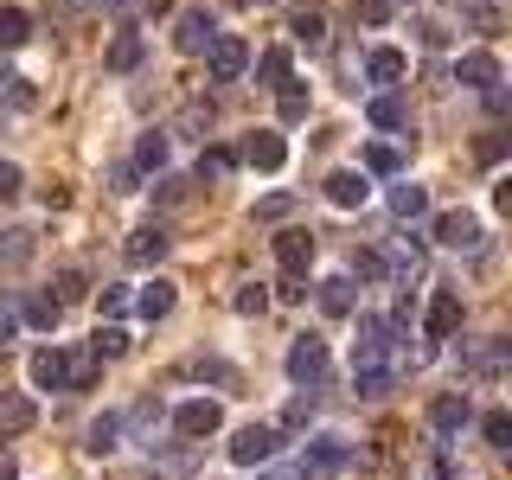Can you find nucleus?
Segmentation results:
<instances>
[{
	"label": "nucleus",
	"instance_id": "nucleus-1",
	"mask_svg": "<svg viewBox=\"0 0 512 480\" xmlns=\"http://www.w3.org/2000/svg\"><path fill=\"white\" fill-rule=\"evenodd\" d=\"M359 333L365 340L352 346V384H359V397H384L397 384V320L384 314H359Z\"/></svg>",
	"mask_w": 512,
	"mask_h": 480
},
{
	"label": "nucleus",
	"instance_id": "nucleus-2",
	"mask_svg": "<svg viewBox=\"0 0 512 480\" xmlns=\"http://www.w3.org/2000/svg\"><path fill=\"white\" fill-rule=\"evenodd\" d=\"M205 71H212V84H237V77L250 71V45L237 39V32H212V45H205Z\"/></svg>",
	"mask_w": 512,
	"mask_h": 480
},
{
	"label": "nucleus",
	"instance_id": "nucleus-3",
	"mask_svg": "<svg viewBox=\"0 0 512 480\" xmlns=\"http://www.w3.org/2000/svg\"><path fill=\"white\" fill-rule=\"evenodd\" d=\"M333 372V359H327V340H314V333H301L295 346H288V378L295 384H308V391H320Z\"/></svg>",
	"mask_w": 512,
	"mask_h": 480
},
{
	"label": "nucleus",
	"instance_id": "nucleus-4",
	"mask_svg": "<svg viewBox=\"0 0 512 480\" xmlns=\"http://www.w3.org/2000/svg\"><path fill=\"white\" fill-rule=\"evenodd\" d=\"M173 429H180L186 442L218 436V429H224V404H218V397H186V404L173 410Z\"/></svg>",
	"mask_w": 512,
	"mask_h": 480
},
{
	"label": "nucleus",
	"instance_id": "nucleus-5",
	"mask_svg": "<svg viewBox=\"0 0 512 480\" xmlns=\"http://www.w3.org/2000/svg\"><path fill=\"white\" fill-rule=\"evenodd\" d=\"M276 429L269 423H250V429H237L231 436V468H269V461H276Z\"/></svg>",
	"mask_w": 512,
	"mask_h": 480
},
{
	"label": "nucleus",
	"instance_id": "nucleus-6",
	"mask_svg": "<svg viewBox=\"0 0 512 480\" xmlns=\"http://www.w3.org/2000/svg\"><path fill=\"white\" fill-rule=\"evenodd\" d=\"M352 468V442L346 436H314L308 455H301V474L308 480H327V474H346Z\"/></svg>",
	"mask_w": 512,
	"mask_h": 480
},
{
	"label": "nucleus",
	"instance_id": "nucleus-7",
	"mask_svg": "<svg viewBox=\"0 0 512 480\" xmlns=\"http://www.w3.org/2000/svg\"><path fill=\"white\" fill-rule=\"evenodd\" d=\"M429 231H436L442 250H480V218L474 212H436Z\"/></svg>",
	"mask_w": 512,
	"mask_h": 480
},
{
	"label": "nucleus",
	"instance_id": "nucleus-8",
	"mask_svg": "<svg viewBox=\"0 0 512 480\" xmlns=\"http://www.w3.org/2000/svg\"><path fill=\"white\" fill-rule=\"evenodd\" d=\"M26 378H32V391H64V384H71V359H64L58 346H39L26 359Z\"/></svg>",
	"mask_w": 512,
	"mask_h": 480
},
{
	"label": "nucleus",
	"instance_id": "nucleus-9",
	"mask_svg": "<svg viewBox=\"0 0 512 480\" xmlns=\"http://www.w3.org/2000/svg\"><path fill=\"white\" fill-rule=\"evenodd\" d=\"M468 423H474L468 391H442L436 404H429V429H436V436H455V429H468Z\"/></svg>",
	"mask_w": 512,
	"mask_h": 480
},
{
	"label": "nucleus",
	"instance_id": "nucleus-10",
	"mask_svg": "<svg viewBox=\"0 0 512 480\" xmlns=\"http://www.w3.org/2000/svg\"><path fill=\"white\" fill-rule=\"evenodd\" d=\"M244 160L256 173H282V160H288V141L276 135V128H256V135H244Z\"/></svg>",
	"mask_w": 512,
	"mask_h": 480
},
{
	"label": "nucleus",
	"instance_id": "nucleus-11",
	"mask_svg": "<svg viewBox=\"0 0 512 480\" xmlns=\"http://www.w3.org/2000/svg\"><path fill=\"white\" fill-rule=\"evenodd\" d=\"M327 199L340 205V212H352V205H365V199H372V173H365V167H340V173L327 180Z\"/></svg>",
	"mask_w": 512,
	"mask_h": 480
},
{
	"label": "nucleus",
	"instance_id": "nucleus-12",
	"mask_svg": "<svg viewBox=\"0 0 512 480\" xmlns=\"http://www.w3.org/2000/svg\"><path fill=\"white\" fill-rule=\"evenodd\" d=\"M212 13H205V7H186L180 13V20H173V45H180V52H205V45H212Z\"/></svg>",
	"mask_w": 512,
	"mask_h": 480
},
{
	"label": "nucleus",
	"instance_id": "nucleus-13",
	"mask_svg": "<svg viewBox=\"0 0 512 480\" xmlns=\"http://www.w3.org/2000/svg\"><path fill=\"white\" fill-rule=\"evenodd\" d=\"M455 327H461V295H455V288H436V301H429V320H423V333H429V340H448Z\"/></svg>",
	"mask_w": 512,
	"mask_h": 480
},
{
	"label": "nucleus",
	"instance_id": "nucleus-14",
	"mask_svg": "<svg viewBox=\"0 0 512 480\" xmlns=\"http://www.w3.org/2000/svg\"><path fill=\"white\" fill-rule=\"evenodd\" d=\"M455 77L468 90H493V84H500V58H493V52H461L455 58Z\"/></svg>",
	"mask_w": 512,
	"mask_h": 480
},
{
	"label": "nucleus",
	"instance_id": "nucleus-15",
	"mask_svg": "<svg viewBox=\"0 0 512 480\" xmlns=\"http://www.w3.org/2000/svg\"><path fill=\"white\" fill-rule=\"evenodd\" d=\"M32 423H39V404L20 391H0V436H26Z\"/></svg>",
	"mask_w": 512,
	"mask_h": 480
},
{
	"label": "nucleus",
	"instance_id": "nucleus-16",
	"mask_svg": "<svg viewBox=\"0 0 512 480\" xmlns=\"http://www.w3.org/2000/svg\"><path fill=\"white\" fill-rule=\"evenodd\" d=\"M276 263L288 269V276H301V269L314 263V231H282L276 237Z\"/></svg>",
	"mask_w": 512,
	"mask_h": 480
},
{
	"label": "nucleus",
	"instance_id": "nucleus-17",
	"mask_svg": "<svg viewBox=\"0 0 512 480\" xmlns=\"http://www.w3.org/2000/svg\"><path fill=\"white\" fill-rule=\"evenodd\" d=\"M160 256H167V231H160V224H141V231H128V263H135V269L160 263Z\"/></svg>",
	"mask_w": 512,
	"mask_h": 480
},
{
	"label": "nucleus",
	"instance_id": "nucleus-18",
	"mask_svg": "<svg viewBox=\"0 0 512 480\" xmlns=\"http://www.w3.org/2000/svg\"><path fill=\"white\" fill-rule=\"evenodd\" d=\"M391 218H404V224L429 218V186H416V180H397V186H391Z\"/></svg>",
	"mask_w": 512,
	"mask_h": 480
},
{
	"label": "nucleus",
	"instance_id": "nucleus-19",
	"mask_svg": "<svg viewBox=\"0 0 512 480\" xmlns=\"http://www.w3.org/2000/svg\"><path fill=\"white\" fill-rule=\"evenodd\" d=\"M141 58H148V45H141V32H116V39H109V52H103V64H109L116 77H128V71L141 64Z\"/></svg>",
	"mask_w": 512,
	"mask_h": 480
},
{
	"label": "nucleus",
	"instance_id": "nucleus-20",
	"mask_svg": "<svg viewBox=\"0 0 512 480\" xmlns=\"http://www.w3.org/2000/svg\"><path fill=\"white\" fill-rule=\"evenodd\" d=\"M314 295H320V314H333V320H346L352 308H359V295H352V276H327Z\"/></svg>",
	"mask_w": 512,
	"mask_h": 480
},
{
	"label": "nucleus",
	"instance_id": "nucleus-21",
	"mask_svg": "<svg viewBox=\"0 0 512 480\" xmlns=\"http://www.w3.org/2000/svg\"><path fill=\"white\" fill-rule=\"evenodd\" d=\"M135 314H141V320H167V314H173V282H167V276L141 282V295H135Z\"/></svg>",
	"mask_w": 512,
	"mask_h": 480
},
{
	"label": "nucleus",
	"instance_id": "nucleus-22",
	"mask_svg": "<svg viewBox=\"0 0 512 480\" xmlns=\"http://www.w3.org/2000/svg\"><path fill=\"white\" fill-rule=\"evenodd\" d=\"M404 71H410V58L397 52V45H378V52L365 58V77H372V84H397Z\"/></svg>",
	"mask_w": 512,
	"mask_h": 480
},
{
	"label": "nucleus",
	"instance_id": "nucleus-23",
	"mask_svg": "<svg viewBox=\"0 0 512 480\" xmlns=\"http://www.w3.org/2000/svg\"><path fill=\"white\" fill-rule=\"evenodd\" d=\"M288 32H295V39L308 45V52H320V45H327V13H320V7H295Z\"/></svg>",
	"mask_w": 512,
	"mask_h": 480
},
{
	"label": "nucleus",
	"instance_id": "nucleus-24",
	"mask_svg": "<svg viewBox=\"0 0 512 480\" xmlns=\"http://www.w3.org/2000/svg\"><path fill=\"white\" fill-rule=\"evenodd\" d=\"M90 455H109V448H122V416H96L90 423V436H84Z\"/></svg>",
	"mask_w": 512,
	"mask_h": 480
},
{
	"label": "nucleus",
	"instance_id": "nucleus-25",
	"mask_svg": "<svg viewBox=\"0 0 512 480\" xmlns=\"http://www.w3.org/2000/svg\"><path fill=\"white\" fill-rule=\"evenodd\" d=\"M365 173H378V180H397V173H404V160H397L391 141H372V148H365Z\"/></svg>",
	"mask_w": 512,
	"mask_h": 480
},
{
	"label": "nucleus",
	"instance_id": "nucleus-26",
	"mask_svg": "<svg viewBox=\"0 0 512 480\" xmlns=\"http://www.w3.org/2000/svg\"><path fill=\"white\" fill-rule=\"evenodd\" d=\"M26 39H32V20H26L20 7H0V45L13 52V45H26Z\"/></svg>",
	"mask_w": 512,
	"mask_h": 480
},
{
	"label": "nucleus",
	"instance_id": "nucleus-27",
	"mask_svg": "<svg viewBox=\"0 0 512 480\" xmlns=\"http://www.w3.org/2000/svg\"><path fill=\"white\" fill-rule=\"evenodd\" d=\"M58 314H64L58 295H32V301H26V320H32V327H45V333L58 327Z\"/></svg>",
	"mask_w": 512,
	"mask_h": 480
},
{
	"label": "nucleus",
	"instance_id": "nucleus-28",
	"mask_svg": "<svg viewBox=\"0 0 512 480\" xmlns=\"http://www.w3.org/2000/svg\"><path fill=\"white\" fill-rule=\"evenodd\" d=\"M135 167H141V173H160V167H167V135H141Z\"/></svg>",
	"mask_w": 512,
	"mask_h": 480
},
{
	"label": "nucleus",
	"instance_id": "nucleus-29",
	"mask_svg": "<svg viewBox=\"0 0 512 480\" xmlns=\"http://www.w3.org/2000/svg\"><path fill=\"white\" fill-rule=\"evenodd\" d=\"M122 352H128V333L116 320H103V327H96V359H122Z\"/></svg>",
	"mask_w": 512,
	"mask_h": 480
},
{
	"label": "nucleus",
	"instance_id": "nucleus-30",
	"mask_svg": "<svg viewBox=\"0 0 512 480\" xmlns=\"http://www.w3.org/2000/svg\"><path fill=\"white\" fill-rule=\"evenodd\" d=\"M365 116H372V128H404V103H397V96H372Z\"/></svg>",
	"mask_w": 512,
	"mask_h": 480
},
{
	"label": "nucleus",
	"instance_id": "nucleus-31",
	"mask_svg": "<svg viewBox=\"0 0 512 480\" xmlns=\"http://www.w3.org/2000/svg\"><path fill=\"white\" fill-rule=\"evenodd\" d=\"M231 167H237V154H231V148H205V154H199V180H224Z\"/></svg>",
	"mask_w": 512,
	"mask_h": 480
},
{
	"label": "nucleus",
	"instance_id": "nucleus-32",
	"mask_svg": "<svg viewBox=\"0 0 512 480\" xmlns=\"http://www.w3.org/2000/svg\"><path fill=\"white\" fill-rule=\"evenodd\" d=\"M301 116H308V90L295 77H282V122H301Z\"/></svg>",
	"mask_w": 512,
	"mask_h": 480
},
{
	"label": "nucleus",
	"instance_id": "nucleus-33",
	"mask_svg": "<svg viewBox=\"0 0 512 480\" xmlns=\"http://www.w3.org/2000/svg\"><path fill=\"white\" fill-rule=\"evenodd\" d=\"M256 77H263V84H282V77H288V52H282V45H269V52L256 58Z\"/></svg>",
	"mask_w": 512,
	"mask_h": 480
},
{
	"label": "nucleus",
	"instance_id": "nucleus-34",
	"mask_svg": "<svg viewBox=\"0 0 512 480\" xmlns=\"http://www.w3.org/2000/svg\"><path fill=\"white\" fill-rule=\"evenodd\" d=\"M480 429H487L493 448H512V416L506 410H487V423H480Z\"/></svg>",
	"mask_w": 512,
	"mask_h": 480
},
{
	"label": "nucleus",
	"instance_id": "nucleus-35",
	"mask_svg": "<svg viewBox=\"0 0 512 480\" xmlns=\"http://www.w3.org/2000/svg\"><path fill=\"white\" fill-rule=\"evenodd\" d=\"M314 416V391H301V397H288V410H282V429H301Z\"/></svg>",
	"mask_w": 512,
	"mask_h": 480
},
{
	"label": "nucleus",
	"instance_id": "nucleus-36",
	"mask_svg": "<svg viewBox=\"0 0 512 480\" xmlns=\"http://www.w3.org/2000/svg\"><path fill=\"white\" fill-rule=\"evenodd\" d=\"M416 269H423V244H410V237H404V244H397V282H410Z\"/></svg>",
	"mask_w": 512,
	"mask_h": 480
},
{
	"label": "nucleus",
	"instance_id": "nucleus-37",
	"mask_svg": "<svg viewBox=\"0 0 512 480\" xmlns=\"http://www.w3.org/2000/svg\"><path fill=\"white\" fill-rule=\"evenodd\" d=\"M20 192H26V173L13 167V160H0V205H7V199H20Z\"/></svg>",
	"mask_w": 512,
	"mask_h": 480
},
{
	"label": "nucleus",
	"instance_id": "nucleus-38",
	"mask_svg": "<svg viewBox=\"0 0 512 480\" xmlns=\"http://www.w3.org/2000/svg\"><path fill=\"white\" fill-rule=\"evenodd\" d=\"M288 212H295V199H288V192H269V199L256 205V218H263V224H276V218H288Z\"/></svg>",
	"mask_w": 512,
	"mask_h": 480
},
{
	"label": "nucleus",
	"instance_id": "nucleus-39",
	"mask_svg": "<svg viewBox=\"0 0 512 480\" xmlns=\"http://www.w3.org/2000/svg\"><path fill=\"white\" fill-rule=\"evenodd\" d=\"M263 308H269L263 282H244V288H237V314H263Z\"/></svg>",
	"mask_w": 512,
	"mask_h": 480
},
{
	"label": "nucleus",
	"instance_id": "nucleus-40",
	"mask_svg": "<svg viewBox=\"0 0 512 480\" xmlns=\"http://www.w3.org/2000/svg\"><path fill=\"white\" fill-rule=\"evenodd\" d=\"M128 314V288H103V320H122Z\"/></svg>",
	"mask_w": 512,
	"mask_h": 480
},
{
	"label": "nucleus",
	"instance_id": "nucleus-41",
	"mask_svg": "<svg viewBox=\"0 0 512 480\" xmlns=\"http://www.w3.org/2000/svg\"><path fill=\"white\" fill-rule=\"evenodd\" d=\"M359 20L365 26H384V20H391V0H359Z\"/></svg>",
	"mask_w": 512,
	"mask_h": 480
},
{
	"label": "nucleus",
	"instance_id": "nucleus-42",
	"mask_svg": "<svg viewBox=\"0 0 512 480\" xmlns=\"http://www.w3.org/2000/svg\"><path fill=\"white\" fill-rule=\"evenodd\" d=\"M77 295H90V288H84L77 269H64V276H58V301H77Z\"/></svg>",
	"mask_w": 512,
	"mask_h": 480
},
{
	"label": "nucleus",
	"instance_id": "nucleus-43",
	"mask_svg": "<svg viewBox=\"0 0 512 480\" xmlns=\"http://www.w3.org/2000/svg\"><path fill=\"white\" fill-rule=\"evenodd\" d=\"M13 333H20V314H13V308H0V346H7Z\"/></svg>",
	"mask_w": 512,
	"mask_h": 480
},
{
	"label": "nucleus",
	"instance_id": "nucleus-44",
	"mask_svg": "<svg viewBox=\"0 0 512 480\" xmlns=\"http://www.w3.org/2000/svg\"><path fill=\"white\" fill-rule=\"evenodd\" d=\"M13 474H20V468H13V455H7V448H0V480H13Z\"/></svg>",
	"mask_w": 512,
	"mask_h": 480
},
{
	"label": "nucleus",
	"instance_id": "nucleus-45",
	"mask_svg": "<svg viewBox=\"0 0 512 480\" xmlns=\"http://www.w3.org/2000/svg\"><path fill=\"white\" fill-rule=\"evenodd\" d=\"M263 480H308V474H301V468H282V474H263Z\"/></svg>",
	"mask_w": 512,
	"mask_h": 480
},
{
	"label": "nucleus",
	"instance_id": "nucleus-46",
	"mask_svg": "<svg viewBox=\"0 0 512 480\" xmlns=\"http://www.w3.org/2000/svg\"><path fill=\"white\" fill-rule=\"evenodd\" d=\"M109 7H116V13H128V7H141V0H109Z\"/></svg>",
	"mask_w": 512,
	"mask_h": 480
},
{
	"label": "nucleus",
	"instance_id": "nucleus-47",
	"mask_svg": "<svg viewBox=\"0 0 512 480\" xmlns=\"http://www.w3.org/2000/svg\"><path fill=\"white\" fill-rule=\"evenodd\" d=\"M237 7H244V0H237Z\"/></svg>",
	"mask_w": 512,
	"mask_h": 480
}]
</instances>
